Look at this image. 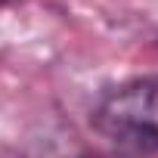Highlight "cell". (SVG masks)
I'll return each mask as SVG.
<instances>
[{"label":"cell","mask_w":158,"mask_h":158,"mask_svg":"<svg viewBox=\"0 0 158 158\" xmlns=\"http://www.w3.org/2000/svg\"><path fill=\"white\" fill-rule=\"evenodd\" d=\"M99 124L109 136L136 149H158V81L118 87L99 109Z\"/></svg>","instance_id":"1"},{"label":"cell","mask_w":158,"mask_h":158,"mask_svg":"<svg viewBox=\"0 0 158 158\" xmlns=\"http://www.w3.org/2000/svg\"><path fill=\"white\" fill-rule=\"evenodd\" d=\"M0 3H3V0H0Z\"/></svg>","instance_id":"2"}]
</instances>
